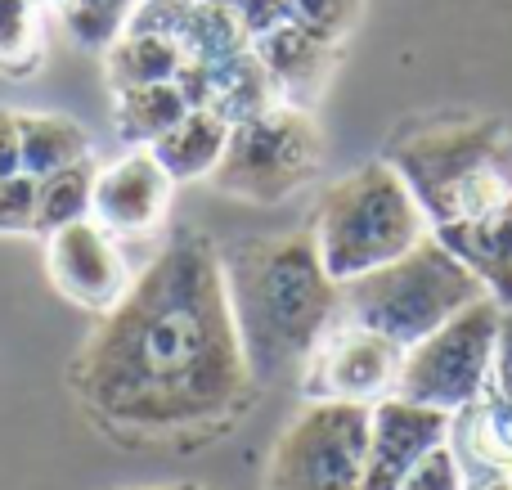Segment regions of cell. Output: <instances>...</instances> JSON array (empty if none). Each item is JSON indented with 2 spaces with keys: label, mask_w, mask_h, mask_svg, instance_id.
Returning <instances> with one entry per match:
<instances>
[{
  "label": "cell",
  "mask_w": 512,
  "mask_h": 490,
  "mask_svg": "<svg viewBox=\"0 0 512 490\" xmlns=\"http://www.w3.org/2000/svg\"><path fill=\"white\" fill-rule=\"evenodd\" d=\"M176 180L162 171V162L149 149H131L95 176V207L90 221H99L108 234H140L158 225L167 212V198Z\"/></svg>",
  "instance_id": "obj_12"
},
{
  "label": "cell",
  "mask_w": 512,
  "mask_h": 490,
  "mask_svg": "<svg viewBox=\"0 0 512 490\" xmlns=\"http://www.w3.org/2000/svg\"><path fill=\"white\" fill-rule=\"evenodd\" d=\"M432 234L481 279L490 302L512 306V194L495 212L450 225V230H432Z\"/></svg>",
  "instance_id": "obj_14"
},
{
  "label": "cell",
  "mask_w": 512,
  "mask_h": 490,
  "mask_svg": "<svg viewBox=\"0 0 512 490\" xmlns=\"http://www.w3.org/2000/svg\"><path fill=\"white\" fill-rule=\"evenodd\" d=\"M382 158L400 171L432 230L477 221L512 194V126L499 117L409 126Z\"/></svg>",
  "instance_id": "obj_3"
},
{
  "label": "cell",
  "mask_w": 512,
  "mask_h": 490,
  "mask_svg": "<svg viewBox=\"0 0 512 490\" xmlns=\"http://www.w3.org/2000/svg\"><path fill=\"white\" fill-rule=\"evenodd\" d=\"M23 171V149H18V113L0 108V180Z\"/></svg>",
  "instance_id": "obj_27"
},
{
  "label": "cell",
  "mask_w": 512,
  "mask_h": 490,
  "mask_svg": "<svg viewBox=\"0 0 512 490\" xmlns=\"http://www.w3.org/2000/svg\"><path fill=\"white\" fill-rule=\"evenodd\" d=\"M315 248L337 284L369 275L387 261L405 257L423 234H432L418 198L387 158L364 162L324 189L315 207Z\"/></svg>",
  "instance_id": "obj_4"
},
{
  "label": "cell",
  "mask_w": 512,
  "mask_h": 490,
  "mask_svg": "<svg viewBox=\"0 0 512 490\" xmlns=\"http://www.w3.org/2000/svg\"><path fill=\"white\" fill-rule=\"evenodd\" d=\"M225 140H230V122L207 108H189L176 126H171L162 140L149 144V153L162 162L171 180H212L216 162L225 153Z\"/></svg>",
  "instance_id": "obj_15"
},
{
  "label": "cell",
  "mask_w": 512,
  "mask_h": 490,
  "mask_svg": "<svg viewBox=\"0 0 512 490\" xmlns=\"http://www.w3.org/2000/svg\"><path fill=\"white\" fill-rule=\"evenodd\" d=\"M0 234H36V176L0 180Z\"/></svg>",
  "instance_id": "obj_23"
},
{
  "label": "cell",
  "mask_w": 512,
  "mask_h": 490,
  "mask_svg": "<svg viewBox=\"0 0 512 490\" xmlns=\"http://www.w3.org/2000/svg\"><path fill=\"white\" fill-rule=\"evenodd\" d=\"M108 86L131 90V86H158V81H176L185 68V50L162 32H135L126 27L113 45H108Z\"/></svg>",
  "instance_id": "obj_18"
},
{
  "label": "cell",
  "mask_w": 512,
  "mask_h": 490,
  "mask_svg": "<svg viewBox=\"0 0 512 490\" xmlns=\"http://www.w3.org/2000/svg\"><path fill=\"white\" fill-rule=\"evenodd\" d=\"M490 392L512 401V306L499 315V338H495V365H490Z\"/></svg>",
  "instance_id": "obj_26"
},
{
  "label": "cell",
  "mask_w": 512,
  "mask_h": 490,
  "mask_svg": "<svg viewBox=\"0 0 512 490\" xmlns=\"http://www.w3.org/2000/svg\"><path fill=\"white\" fill-rule=\"evenodd\" d=\"M81 414L131 450H194L230 437L256 405L212 234L176 230L126 284L68 365Z\"/></svg>",
  "instance_id": "obj_1"
},
{
  "label": "cell",
  "mask_w": 512,
  "mask_h": 490,
  "mask_svg": "<svg viewBox=\"0 0 512 490\" xmlns=\"http://www.w3.org/2000/svg\"><path fill=\"white\" fill-rule=\"evenodd\" d=\"M396 490H468V477H463L459 455H454L450 441H445V446H436Z\"/></svg>",
  "instance_id": "obj_24"
},
{
  "label": "cell",
  "mask_w": 512,
  "mask_h": 490,
  "mask_svg": "<svg viewBox=\"0 0 512 490\" xmlns=\"http://www.w3.org/2000/svg\"><path fill=\"white\" fill-rule=\"evenodd\" d=\"M481 297V279L436 234H423L405 257L342 284V315L409 351Z\"/></svg>",
  "instance_id": "obj_5"
},
{
  "label": "cell",
  "mask_w": 512,
  "mask_h": 490,
  "mask_svg": "<svg viewBox=\"0 0 512 490\" xmlns=\"http://www.w3.org/2000/svg\"><path fill=\"white\" fill-rule=\"evenodd\" d=\"M369 405L310 401L279 432L265 490H364Z\"/></svg>",
  "instance_id": "obj_8"
},
{
  "label": "cell",
  "mask_w": 512,
  "mask_h": 490,
  "mask_svg": "<svg viewBox=\"0 0 512 490\" xmlns=\"http://www.w3.org/2000/svg\"><path fill=\"white\" fill-rule=\"evenodd\" d=\"M450 441V414L432 405L382 396L369 405V459H364V490H396L432 455Z\"/></svg>",
  "instance_id": "obj_10"
},
{
  "label": "cell",
  "mask_w": 512,
  "mask_h": 490,
  "mask_svg": "<svg viewBox=\"0 0 512 490\" xmlns=\"http://www.w3.org/2000/svg\"><path fill=\"white\" fill-rule=\"evenodd\" d=\"M283 5H288V18L297 27L342 45V36L351 32L355 18H360L364 0H283Z\"/></svg>",
  "instance_id": "obj_22"
},
{
  "label": "cell",
  "mask_w": 512,
  "mask_h": 490,
  "mask_svg": "<svg viewBox=\"0 0 512 490\" xmlns=\"http://www.w3.org/2000/svg\"><path fill=\"white\" fill-rule=\"evenodd\" d=\"M499 315H504V306L481 297L454 320H445L436 333H427L423 342H414L400 360L396 396L445 414H459L472 401H481L490 383V365H495Z\"/></svg>",
  "instance_id": "obj_7"
},
{
  "label": "cell",
  "mask_w": 512,
  "mask_h": 490,
  "mask_svg": "<svg viewBox=\"0 0 512 490\" xmlns=\"http://www.w3.org/2000/svg\"><path fill=\"white\" fill-rule=\"evenodd\" d=\"M256 59L265 63L274 81V95L279 104H292V108H310L319 99V90L328 86V72L337 63V41H324V36L306 32L288 18L279 23L274 32H265L261 41H252Z\"/></svg>",
  "instance_id": "obj_13"
},
{
  "label": "cell",
  "mask_w": 512,
  "mask_h": 490,
  "mask_svg": "<svg viewBox=\"0 0 512 490\" xmlns=\"http://www.w3.org/2000/svg\"><path fill=\"white\" fill-rule=\"evenodd\" d=\"M468 490H512V477H486V482H468Z\"/></svg>",
  "instance_id": "obj_29"
},
{
  "label": "cell",
  "mask_w": 512,
  "mask_h": 490,
  "mask_svg": "<svg viewBox=\"0 0 512 490\" xmlns=\"http://www.w3.org/2000/svg\"><path fill=\"white\" fill-rule=\"evenodd\" d=\"M50 5L63 14V23H68L77 45H86V50H108V45L126 32V23H131L140 0H50Z\"/></svg>",
  "instance_id": "obj_21"
},
{
  "label": "cell",
  "mask_w": 512,
  "mask_h": 490,
  "mask_svg": "<svg viewBox=\"0 0 512 490\" xmlns=\"http://www.w3.org/2000/svg\"><path fill=\"white\" fill-rule=\"evenodd\" d=\"M221 270L256 383L310 360L342 315V284L324 270L310 230L234 239L221 252Z\"/></svg>",
  "instance_id": "obj_2"
},
{
  "label": "cell",
  "mask_w": 512,
  "mask_h": 490,
  "mask_svg": "<svg viewBox=\"0 0 512 490\" xmlns=\"http://www.w3.org/2000/svg\"><path fill=\"white\" fill-rule=\"evenodd\" d=\"M95 162H77V167L50 171V176L36 180V234L50 239L63 225L90 221V207H95Z\"/></svg>",
  "instance_id": "obj_19"
},
{
  "label": "cell",
  "mask_w": 512,
  "mask_h": 490,
  "mask_svg": "<svg viewBox=\"0 0 512 490\" xmlns=\"http://www.w3.org/2000/svg\"><path fill=\"white\" fill-rule=\"evenodd\" d=\"M405 351L391 338L346 320L342 329H328L324 342L310 351L306 369V396L310 401H346V405H373L387 392H396V374Z\"/></svg>",
  "instance_id": "obj_9"
},
{
  "label": "cell",
  "mask_w": 512,
  "mask_h": 490,
  "mask_svg": "<svg viewBox=\"0 0 512 490\" xmlns=\"http://www.w3.org/2000/svg\"><path fill=\"white\" fill-rule=\"evenodd\" d=\"M45 5L50 0H0V72L27 77L41 63Z\"/></svg>",
  "instance_id": "obj_20"
},
{
  "label": "cell",
  "mask_w": 512,
  "mask_h": 490,
  "mask_svg": "<svg viewBox=\"0 0 512 490\" xmlns=\"http://www.w3.org/2000/svg\"><path fill=\"white\" fill-rule=\"evenodd\" d=\"M221 14H230L252 41H261L265 32H274L279 23H288V5L283 0H207Z\"/></svg>",
  "instance_id": "obj_25"
},
{
  "label": "cell",
  "mask_w": 512,
  "mask_h": 490,
  "mask_svg": "<svg viewBox=\"0 0 512 490\" xmlns=\"http://www.w3.org/2000/svg\"><path fill=\"white\" fill-rule=\"evenodd\" d=\"M18 149H23V171L41 180L50 171L86 162L90 135L86 126L63 113H18Z\"/></svg>",
  "instance_id": "obj_17"
},
{
  "label": "cell",
  "mask_w": 512,
  "mask_h": 490,
  "mask_svg": "<svg viewBox=\"0 0 512 490\" xmlns=\"http://www.w3.org/2000/svg\"><path fill=\"white\" fill-rule=\"evenodd\" d=\"M185 113H189V99H185V90H180L176 81L113 90L117 140H126L131 149H149V144L162 140V135H167Z\"/></svg>",
  "instance_id": "obj_16"
},
{
  "label": "cell",
  "mask_w": 512,
  "mask_h": 490,
  "mask_svg": "<svg viewBox=\"0 0 512 490\" xmlns=\"http://www.w3.org/2000/svg\"><path fill=\"white\" fill-rule=\"evenodd\" d=\"M117 490H216L207 482H167V486H117Z\"/></svg>",
  "instance_id": "obj_28"
},
{
  "label": "cell",
  "mask_w": 512,
  "mask_h": 490,
  "mask_svg": "<svg viewBox=\"0 0 512 490\" xmlns=\"http://www.w3.org/2000/svg\"><path fill=\"white\" fill-rule=\"evenodd\" d=\"M319 158H324V140L306 108L274 104L248 122L230 126L212 185L243 203L274 207L315 180Z\"/></svg>",
  "instance_id": "obj_6"
},
{
  "label": "cell",
  "mask_w": 512,
  "mask_h": 490,
  "mask_svg": "<svg viewBox=\"0 0 512 490\" xmlns=\"http://www.w3.org/2000/svg\"><path fill=\"white\" fill-rule=\"evenodd\" d=\"M45 261H50L54 288H59L68 302L86 306V311H108V306L126 293V284H131L113 234L99 221H77V225L54 230L50 248H45Z\"/></svg>",
  "instance_id": "obj_11"
}]
</instances>
